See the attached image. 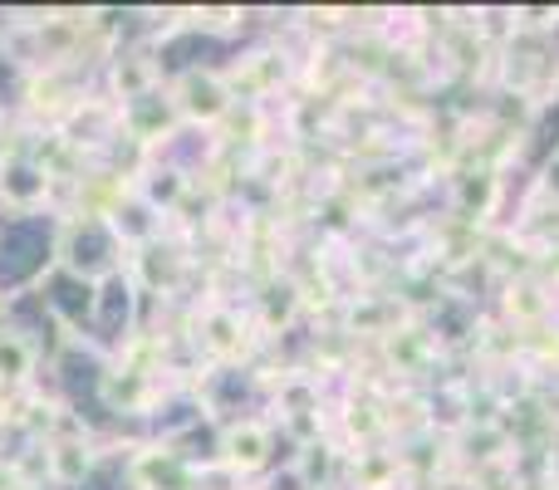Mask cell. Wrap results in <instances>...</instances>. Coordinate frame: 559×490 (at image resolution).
<instances>
[{"mask_svg": "<svg viewBox=\"0 0 559 490\" xmlns=\"http://www.w3.org/2000/svg\"><path fill=\"white\" fill-rule=\"evenodd\" d=\"M231 104H236V94L216 69H187L173 84V108L187 123H222L231 113Z\"/></svg>", "mask_w": 559, "mask_h": 490, "instance_id": "obj_1", "label": "cell"}, {"mask_svg": "<svg viewBox=\"0 0 559 490\" xmlns=\"http://www.w3.org/2000/svg\"><path fill=\"white\" fill-rule=\"evenodd\" d=\"M49 167L29 163V157H5L0 163V202L15 206V212H35L39 202L49 196Z\"/></svg>", "mask_w": 559, "mask_h": 490, "instance_id": "obj_2", "label": "cell"}, {"mask_svg": "<svg viewBox=\"0 0 559 490\" xmlns=\"http://www.w3.org/2000/svg\"><path fill=\"white\" fill-rule=\"evenodd\" d=\"M133 486L138 490H192V466L167 446H147L133 456Z\"/></svg>", "mask_w": 559, "mask_h": 490, "instance_id": "obj_3", "label": "cell"}, {"mask_svg": "<svg viewBox=\"0 0 559 490\" xmlns=\"http://www.w3.org/2000/svg\"><path fill=\"white\" fill-rule=\"evenodd\" d=\"M222 462L231 466V471H261L265 462H271V427H261V422H236V427H226V437H222Z\"/></svg>", "mask_w": 559, "mask_h": 490, "instance_id": "obj_4", "label": "cell"}, {"mask_svg": "<svg viewBox=\"0 0 559 490\" xmlns=\"http://www.w3.org/2000/svg\"><path fill=\"white\" fill-rule=\"evenodd\" d=\"M45 471L55 486H79L94 471V452H88L84 437H55V442L45 446Z\"/></svg>", "mask_w": 559, "mask_h": 490, "instance_id": "obj_5", "label": "cell"}, {"mask_svg": "<svg viewBox=\"0 0 559 490\" xmlns=\"http://www.w3.org/2000/svg\"><path fill=\"white\" fill-rule=\"evenodd\" d=\"M104 397L118 407V413H143L147 397H153V373L138 363L114 368V373H104Z\"/></svg>", "mask_w": 559, "mask_h": 490, "instance_id": "obj_6", "label": "cell"}, {"mask_svg": "<svg viewBox=\"0 0 559 490\" xmlns=\"http://www.w3.org/2000/svg\"><path fill=\"white\" fill-rule=\"evenodd\" d=\"M157 84V69L147 55H118L114 59V94L123 98V104H138V98H147Z\"/></svg>", "mask_w": 559, "mask_h": 490, "instance_id": "obj_7", "label": "cell"}, {"mask_svg": "<svg viewBox=\"0 0 559 490\" xmlns=\"http://www.w3.org/2000/svg\"><path fill=\"white\" fill-rule=\"evenodd\" d=\"M202 344L212 348L216 358H236L246 348V328L236 314H226V309H212V314L202 319Z\"/></svg>", "mask_w": 559, "mask_h": 490, "instance_id": "obj_8", "label": "cell"}, {"mask_svg": "<svg viewBox=\"0 0 559 490\" xmlns=\"http://www.w3.org/2000/svg\"><path fill=\"white\" fill-rule=\"evenodd\" d=\"M506 314H511L515 324H540V319L550 314V299H545L540 285H531V279H515V285L506 289Z\"/></svg>", "mask_w": 559, "mask_h": 490, "instance_id": "obj_9", "label": "cell"}, {"mask_svg": "<svg viewBox=\"0 0 559 490\" xmlns=\"http://www.w3.org/2000/svg\"><path fill=\"white\" fill-rule=\"evenodd\" d=\"M35 368V348L20 334H0V383H20Z\"/></svg>", "mask_w": 559, "mask_h": 490, "instance_id": "obj_10", "label": "cell"}, {"mask_svg": "<svg viewBox=\"0 0 559 490\" xmlns=\"http://www.w3.org/2000/svg\"><path fill=\"white\" fill-rule=\"evenodd\" d=\"M280 413H289V417L319 413V387L305 383V378H289V383L280 387Z\"/></svg>", "mask_w": 559, "mask_h": 490, "instance_id": "obj_11", "label": "cell"}, {"mask_svg": "<svg viewBox=\"0 0 559 490\" xmlns=\"http://www.w3.org/2000/svg\"><path fill=\"white\" fill-rule=\"evenodd\" d=\"M393 476H397V456H378V452L358 456V486L364 490H388Z\"/></svg>", "mask_w": 559, "mask_h": 490, "instance_id": "obj_12", "label": "cell"}, {"mask_svg": "<svg viewBox=\"0 0 559 490\" xmlns=\"http://www.w3.org/2000/svg\"><path fill=\"white\" fill-rule=\"evenodd\" d=\"M15 490H45V486H15Z\"/></svg>", "mask_w": 559, "mask_h": 490, "instance_id": "obj_13", "label": "cell"}]
</instances>
